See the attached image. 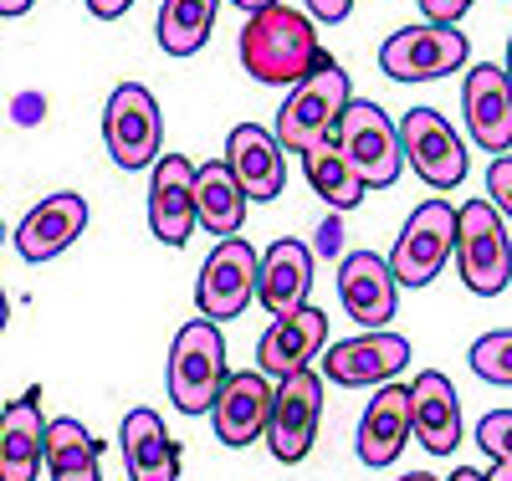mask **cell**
<instances>
[{"label":"cell","instance_id":"6da1fadb","mask_svg":"<svg viewBox=\"0 0 512 481\" xmlns=\"http://www.w3.org/2000/svg\"><path fill=\"white\" fill-rule=\"evenodd\" d=\"M318 57H323L318 21L292 6H267V11L246 16V26H241V67L256 82L292 87L318 67Z\"/></svg>","mask_w":512,"mask_h":481},{"label":"cell","instance_id":"7a4b0ae2","mask_svg":"<svg viewBox=\"0 0 512 481\" xmlns=\"http://www.w3.org/2000/svg\"><path fill=\"white\" fill-rule=\"evenodd\" d=\"M349 103H354L349 98V72L333 57H318V67L303 82H292L287 103L277 108V144L287 154H308L313 144L333 139V128H338Z\"/></svg>","mask_w":512,"mask_h":481},{"label":"cell","instance_id":"3957f363","mask_svg":"<svg viewBox=\"0 0 512 481\" xmlns=\"http://www.w3.org/2000/svg\"><path fill=\"white\" fill-rule=\"evenodd\" d=\"M226 338H221V323L210 318H190L180 333H175V348H169V400H175L180 415H210L216 405L221 384H226Z\"/></svg>","mask_w":512,"mask_h":481},{"label":"cell","instance_id":"277c9868","mask_svg":"<svg viewBox=\"0 0 512 481\" xmlns=\"http://www.w3.org/2000/svg\"><path fill=\"white\" fill-rule=\"evenodd\" d=\"M333 144L349 159V169L364 180V190H390L405 169L400 123H390V113L379 103H349L338 128H333Z\"/></svg>","mask_w":512,"mask_h":481},{"label":"cell","instance_id":"5b68a950","mask_svg":"<svg viewBox=\"0 0 512 481\" xmlns=\"http://www.w3.org/2000/svg\"><path fill=\"white\" fill-rule=\"evenodd\" d=\"M456 261H461V282L477 297H497L512 282V241L502 215L492 200H466L456 210Z\"/></svg>","mask_w":512,"mask_h":481},{"label":"cell","instance_id":"8992f818","mask_svg":"<svg viewBox=\"0 0 512 481\" xmlns=\"http://www.w3.org/2000/svg\"><path fill=\"white\" fill-rule=\"evenodd\" d=\"M103 139L118 169H154V159L164 154V118L144 82L113 87L103 108Z\"/></svg>","mask_w":512,"mask_h":481},{"label":"cell","instance_id":"52a82bcc","mask_svg":"<svg viewBox=\"0 0 512 481\" xmlns=\"http://www.w3.org/2000/svg\"><path fill=\"white\" fill-rule=\"evenodd\" d=\"M451 256H456V205L425 200L405 221V231L390 251V272L400 287H431Z\"/></svg>","mask_w":512,"mask_h":481},{"label":"cell","instance_id":"ba28073f","mask_svg":"<svg viewBox=\"0 0 512 481\" xmlns=\"http://www.w3.org/2000/svg\"><path fill=\"white\" fill-rule=\"evenodd\" d=\"M466 52H472L466 31L425 21V26L395 31L390 41H384V47H379V67H384V77H395V82H436L446 72H461Z\"/></svg>","mask_w":512,"mask_h":481},{"label":"cell","instance_id":"9c48e42d","mask_svg":"<svg viewBox=\"0 0 512 481\" xmlns=\"http://www.w3.org/2000/svg\"><path fill=\"white\" fill-rule=\"evenodd\" d=\"M400 154L431 190H456L466 180V149L461 134L436 108H410L400 118Z\"/></svg>","mask_w":512,"mask_h":481},{"label":"cell","instance_id":"30bf717a","mask_svg":"<svg viewBox=\"0 0 512 481\" xmlns=\"http://www.w3.org/2000/svg\"><path fill=\"white\" fill-rule=\"evenodd\" d=\"M256 267H262V256H256L251 241H241V236L216 241V251H210L205 267H200V287H195L200 318H210V323L241 318L246 302L256 297Z\"/></svg>","mask_w":512,"mask_h":481},{"label":"cell","instance_id":"8fae6325","mask_svg":"<svg viewBox=\"0 0 512 481\" xmlns=\"http://www.w3.org/2000/svg\"><path fill=\"white\" fill-rule=\"evenodd\" d=\"M410 364V343L390 328H379V333H359V338H344V343H328L323 348V379L338 384V389H379V384H390L400 369Z\"/></svg>","mask_w":512,"mask_h":481},{"label":"cell","instance_id":"7c38bea8","mask_svg":"<svg viewBox=\"0 0 512 481\" xmlns=\"http://www.w3.org/2000/svg\"><path fill=\"white\" fill-rule=\"evenodd\" d=\"M318 420H323V379L313 369L277 379V395H272V420H267V446L277 461L297 466L313 441H318Z\"/></svg>","mask_w":512,"mask_h":481},{"label":"cell","instance_id":"4fadbf2b","mask_svg":"<svg viewBox=\"0 0 512 481\" xmlns=\"http://www.w3.org/2000/svg\"><path fill=\"white\" fill-rule=\"evenodd\" d=\"M338 302H344V313L379 333V328H390L395 318V302H400V282L390 272V256H379V251H349L344 261H338Z\"/></svg>","mask_w":512,"mask_h":481},{"label":"cell","instance_id":"5bb4252c","mask_svg":"<svg viewBox=\"0 0 512 481\" xmlns=\"http://www.w3.org/2000/svg\"><path fill=\"white\" fill-rule=\"evenodd\" d=\"M461 108H466V134L482 154H507L512 149V77L497 62H482L461 82Z\"/></svg>","mask_w":512,"mask_h":481},{"label":"cell","instance_id":"9a60e30c","mask_svg":"<svg viewBox=\"0 0 512 481\" xmlns=\"http://www.w3.org/2000/svg\"><path fill=\"white\" fill-rule=\"evenodd\" d=\"M272 395L277 389L267 384L262 369H241V374H226L216 405H210V425H216V441L221 446H251L267 435V420H272Z\"/></svg>","mask_w":512,"mask_h":481},{"label":"cell","instance_id":"2e32d148","mask_svg":"<svg viewBox=\"0 0 512 481\" xmlns=\"http://www.w3.org/2000/svg\"><path fill=\"white\" fill-rule=\"evenodd\" d=\"M149 231L164 246H185L195 231V164L185 154H159L149 169Z\"/></svg>","mask_w":512,"mask_h":481},{"label":"cell","instance_id":"e0dca14e","mask_svg":"<svg viewBox=\"0 0 512 481\" xmlns=\"http://www.w3.org/2000/svg\"><path fill=\"white\" fill-rule=\"evenodd\" d=\"M328 348V318L318 308H297L287 318H272V328L256 343V369L267 379H292L313 369V359H323Z\"/></svg>","mask_w":512,"mask_h":481},{"label":"cell","instance_id":"ac0fdd59","mask_svg":"<svg viewBox=\"0 0 512 481\" xmlns=\"http://www.w3.org/2000/svg\"><path fill=\"white\" fill-rule=\"evenodd\" d=\"M313 267L318 256L313 246H303L297 236H282L262 251V267H256V297L272 318H287L297 308H308V292H313Z\"/></svg>","mask_w":512,"mask_h":481},{"label":"cell","instance_id":"d6986e66","mask_svg":"<svg viewBox=\"0 0 512 481\" xmlns=\"http://www.w3.org/2000/svg\"><path fill=\"white\" fill-rule=\"evenodd\" d=\"M287 149L277 144V134H267V128L256 123H236L231 139H226V164L236 174V185L246 200H277L287 190Z\"/></svg>","mask_w":512,"mask_h":481},{"label":"cell","instance_id":"ffe728a7","mask_svg":"<svg viewBox=\"0 0 512 481\" xmlns=\"http://www.w3.org/2000/svg\"><path fill=\"white\" fill-rule=\"evenodd\" d=\"M82 231H88V200H82L77 190H62V195H47L41 205L26 210V221L16 226V251L26 261H52Z\"/></svg>","mask_w":512,"mask_h":481},{"label":"cell","instance_id":"44dd1931","mask_svg":"<svg viewBox=\"0 0 512 481\" xmlns=\"http://www.w3.org/2000/svg\"><path fill=\"white\" fill-rule=\"evenodd\" d=\"M410 430L431 456H451L461 446V400L441 369H425L410 384Z\"/></svg>","mask_w":512,"mask_h":481},{"label":"cell","instance_id":"7402d4cb","mask_svg":"<svg viewBox=\"0 0 512 481\" xmlns=\"http://www.w3.org/2000/svg\"><path fill=\"white\" fill-rule=\"evenodd\" d=\"M410 389L400 384H379V395L364 405V420H359V461L364 466H390L400 461V451L410 446Z\"/></svg>","mask_w":512,"mask_h":481},{"label":"cell","instance_id":"603a6c76","mask_svg":"<svg viewBox=\"0 0 512 481\" xmlns=\"http://www.w3.org/2000/svg\"><path fill=\"white\" fill-rule=\"evenodd\" d=\"M41 466H47V420L31 389L0 415V481H36Z\"/></svg>","mask_w":512,"mask_h":481},{"label":"cell","instance_id":"cb8c5ba5","mask_svg":"<svg viewBox=\"0 0 512 481\" xmlns=\"http://www.w3.org/2000/svg\"><path fill=\"white\" fill-rule=\"evenodd\" d=\"M123 466L128 481H180V446L154 410H128L123 415Z\"/></svg>","mask_w":512,"mask_h":481},{"label":"cell","instance_id":"d4e9b609","mask_svg":"<svg viewBox=\"0 0 512 481\" xmlns=\"http://www.w3.org/2000/svg\"><path fill=\"white\" fill-rule=\"evenodd\" d=\"M246 195L236 185V174L226 159H205L195 164V226L210 231L216 241H231L241 236V221H246Z\"/></svg>","mask_w":512,"mask_h":481},{"label":"cell","instance_id":"484cf974","mask_svg":"<svg viewBox=\"0 0 512 481\" xmlns=\"http://www.w3.org/2000/svg\"><path fill=\"white\" fill-rule=\"evenodd\" d=\"M216 11H221V0H164L159 6V47L169 57H195L210 31H216Z\"/></svg>","mask_w":512,"mask_h":481},{"label":"cell","instance_id":"4316f807","mask_svg":"<svg viewBox=\"0 0 512 481\" xmlns=\"http://www.w3.org/2000/svg\"><path fill=\"white\" fill-rule=\"evenodd\" d=\"M47 466H52V481H103L93 430L82 420H52L47 425Z\"/></svg>","mask_w":512,"mask_h":481},{"label":"cell","instance_id":"83f0119b","mask_svg":"<svg viewBox=\"0 0 512 481\" xmlns=\"http://www.w3.org/2000/svg\"><path fill=\"white\" fill-rule=\"evenodd\" d=\"M303 159V174H308V185L323 195V205H333V210H354L369 190H364V180L349 169V159L338 154V144L333 139H323V144H313L308 154H297Z\"/></svg>","mask_w":512,"mask_h":481},{"label":"cell","instance_id":"f1b7e54d","mask_svg":"<svg viewBox=\"0 0 512 481\" xmlns=\"http://www.w3.org/2000/svg\"><path fill=\"white\" fill-rule=\"evenodd\" d=\"M466 364H472L477 379H487V384H507V389H512V328L482 333V338L472 343V354H466Z\"/></svg>","mask_w":512,"mask_h":481},{"label":"cell","instance_id":"f546056e","mask_svg":"<svg viewBox=\"0 0 512 481\" xmlns=\"http://www.w3.org/2000/svg\"><path fill=\"white\" fill-rule=\"evenodd\" d=\"M477 446L497 466H512V410H492V415L477 420Z\"/></svg>","mask_w":512,"mask_h":481},{"label":"cell","instance_id":"4dcf8cb0","mask_svg":"<svg viewBox=\"0 0 512 481\" xmlns=\"http://www.w3.org/2000/svg\"><path fill=\"white\" fill-rule=\"evenodd\" d=\"M487 200L502 221H512V154H497L487 169Z\"/></svg>","mask_w":512,"mask_h":481},{"label":"cell","instance_id":"1f68e13d","mask_svg":"<svg viewBox=\"0 0 512 481\" xmlns=\"http://www.w3.org/2000/svg\"><path fill=\"white\" fill-rule=\"evenodd\" d=\"M466 11H472V0H420V16L431 26H456Z\"/></svg>","mask_w":512,"mask_h":481},{"label":"cell","instance_id":"d6a6232c","mask_svg":"<svg viewBox=\"0 0 512 481\" xmlns=\"http://www.w3.org/2000/svg\"><path fill=\"white\" fill-rule=\"evenodd\" d=\"M354 11V0H308V16L323 21V26H338V21H349Z\"/></svg>","mask_w":512,"mask_h":481},{"label":"cell","instance_id":"836d02e7","mask_svg":"<svg viewBox=\"0 0 512 481\" xmlns=\"http://www.w3.org/2000/svg\"><path fill=\"white\" fill-rule=\"evenodd\" d=\"M128 6H134V0H88V11H93L98 21H118Z\"/></svg>","mask_w":512,"mask_h":481},{"label":"cell","instance_id":"e575fe53","mask_svg":"<svg viewBox=\"0 0 512 481\" xmlns=\"http://www.w3.org/2000/svg\"><path fill=\"white\" fill-rule=\"evenodd\" d=\"M36 0H0V16H26Z\"/></svg>","mask_w":512,"mask_h":481},{"label":"cell","instance_id":"d590c367","mask_svg":"<svg viewBox=\"0 0 512 481\" xmlns=\"http://www.w3.org/2000/svg\"><path fill=\"white\" fill-rule=\"evenodd\" d=\"M231 6H241L246 16H256V11H267V6H277V0H231Z\"/></svg>","mask_w":512,"mask_h":481},{"label":"cell","instance_id":"8d00e7d4","mask_svg":"<svg viewBox=\"0 0 512 481\" xmlns=\"http://www.w3.org/2000/svg\"><path fill=\"white\" fill-rule=\"evenodd\" d=\"M446 481H487V471H472V466H461L456 476H446Z\"/></svg>","mask_w":512,"mask_h":481},{"label":"cell","instance_id":"74e56055","mask_svg":"<svg viewBox=\"0 0 512 481\" xmlns=\"http://www.w3.org/2000/svg\"><path fill=\"white\" fill-rule=\"evenodd\" d=\"M487 481H512V466H497V461H492V471H487Z\"/></svg>","mask_w":512,"mask_h":481},{"label":"cell","instance_id":"f35d334b","mask_svg":"<svg viewBox=\"0 0 512 481\" xmlns=\"http://www.w3.org/2000/svg\"><path fill=\"white\" fill-rule=\"evenodd\" d=\"M400 481H441V476H431V471H405Z\"/></svg>","mask_w":512,"mask_h":481},{"label":"cell","instance_id":"ab89813d","mask_svg":"<svg viewBox=\"0 0 512 481\" xmlns=\"http://www.w3.org/2000/svg\"><path fill=\"white\" fill-rule=\"evenodd\" d=\"M6 318H11V308H6V287H0V333H6Z\"/></svg>","mask_w":512,"mask_h":481},{"label":"cell","instance_id":"60d3db41","mask_svg":"<svg viewBox=\"0 0 512 481\" xmlns=\"http://www.w3.org/2000/svg\"><path fill=\"white\" fill-rule=\"evenodd\" d=\"M502 72H507V77H512V36H507V67H502Z\"/></svg>","mask_w":512,"mask_h":481},{"label":"cell","instance_id":"b9f144b4","mask_svg":"<svg viewBox=\"0 0 512 481\" xmlns=\"http://www.w3.org/2000/svg\"><path fill=\"white\" fill-rule=\"evenodd\" d=\"M0 415H6V410H0Z\"/></svg>","mask_w":512,"mask_h":481}]
</instances>
